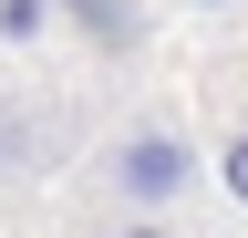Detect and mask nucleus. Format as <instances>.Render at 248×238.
<instances>
[{
	"instance_id": "1",
	"label": "nucleus",
	"mask_w": 248,
	"mask_h": 238,
	"mask_svg": "<svg viewBox=\"0 0 248 238\" xmlns=\"http://www.w3.org/2000/svg\"><path fill=\"white\" fill-rule=\"evenodd\" d=\"M104 176H114V197H124V207H145V218H155V207H176L186 187H197V145L145 125V135H124L114 156H104Z\"/></svg>"
},
{
	"instance_id": "2",
	"label": "nucleus",
	"mask_w": 248,
	"mask_h": 238,
	"mask_svg": "<svg viewBox=\"0 0 248 238\" xmlns=\"http://www.w3.org/2000/svg\"><path fill=\"white\" fill-rule=\"evenodd\" d=\"M62 11H73L83 42H104V52H135L145 42V11H135V0H62Z\"/></svg>"
},
{
	"instance_id": "3",
	"label": "nucleus",
	"mask_w": 248,
	"mask_h": 238,
	"mask_svg": "<svg viewBox=\"0 0 248 238\" xmlns=\"http://www.w3.org/2000/svg\"><path fill=\"white\" fill-rule=\"evenodd\" d=\"M62 21V0H0V42H42Z\"/></svg>"
},
{
	"instance_id": "4",
	"label": "nucleus",
	"mask_w": 248,
	"mask_h": 238,
	"mask_svg": "<svg viewBox=\"0 0 248 238\" xmlns=\"http://www.w3.org/2000/svg\"><path fill=\"white\" fill-rule=\"evenodd\" d=\"M217 187H228V207H248V125L217 145Z\"/></svg>"
},
{
	"instance_id": "5",
	"label": "nucleus",
	"mask_w": 248,
	"mask_h": 238,
	"mask_svg": "<svg viewBox=\"0 0 248 238\" xmlns=\"http://www.w3.org/2000/svg\"><path fill=\"white\" fill-rule=\"evenodd\" d=\"M114 238H176V228L166 218H135V228H114Z\"/></svg>"
},
{
	"instance_id": "6",
	"label": "nucleus",
	"mask_w": 248,
	"mask_h": 238,
	"mask_svg": "<svg viewBox=\"0 0 248 238\" xmlns=\"http://www.w3.org/2000/svg\"><path fill=\"white\" fill-rule=\"evenodd\" d=\"M186 11H228V0H186Z\"/></svg>"
}]
</instances>
